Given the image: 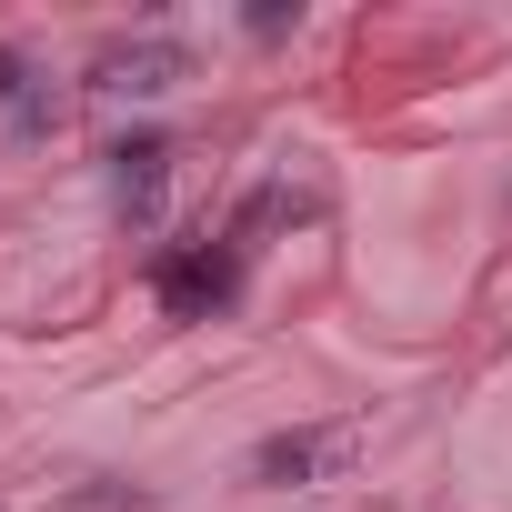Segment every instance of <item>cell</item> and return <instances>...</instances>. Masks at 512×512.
<instances>
[{
  "mask_svg": "<svg viewBox=\"0 0 512 512\" xmlns=\"http://www.w3.org/2000/svg\"><path fill=\"white\" fill-rule=\"evenodd\" d=\"M171 81H191V51H181V41H131V51H111V61L91 71V91H111V101H151V91H171Z\"/></svg>",
  "mask_w": 512,
  "mask_h": 512,
  "instance_id": "obj_3",
  "label": "cell"
},
{
  "mask_svg": "<svg viewBox=\"0 0 512 512\" xmlns=\"http://www.w3.org/2000/svg\"><path fill=\"white\" fill-rule=\"evenodd\" d=\"M332 452H342V432H322V422H292V432H272L262 452H251V482H262V492H292V482H312Z\"/></svg>",
  "mask_w": 512,
  "mask_h": 512,
  "instance_id": "obj_4",
  "label": "cell"
},
{
  "mask_svg": "<svg viewBox=\"0 0 512 512\" xmlns=\"http://www.w3.org/2000/svg\"><path fill=\"white\" fill-rule=\"evenodd\" d=\"M31 91H41V71H31V61H21V51H0V111H21V101H31Z\"/></svg>",
  "mask_w": 512,
  "mask_h": 512,
  "instance_id": "obj_6",
  "label": "cell"
},
{
  "mask_svg": "<svg viewBox=\"0 0 512 512\" xmlns=\"http://www.w3.org/2000/svg\"><path fill=\"white\" fill-rule=\"evenodd\" d=\"M241 31H251V41H282V31H302V0H251V11H241Z\"/></svg>",
  "mask_w": 512,
  "mask_h": 512,
  "instance_id": "obj_5",
  "label": "cell"
},
{
  "mask_svg": "<svg viewBox=\"0 0 512 512\" xmlns=\"http://www.w3.org/2000/svg\"><path fill=\"white\" fill-rule=\"evenodd\" d=\"M151 292H161V312H181V322H211V312L241 292V241H221V251H161Z\"/></svg>",
  "mask_w": 512,
  "mask_h": 512,
  "instance_id": "obj_1",
  "label": "cell"
},
{
  "mask_svg": "<svg viewBox=\"0 0 512 512\" xmlns=\"http://www.w3.org/2000/svg\"><path fill=\"white\" fill-rule=\"evenodd\" d=\"M101 171H111V201H121L131 221H151V211H161V181H171V141L141 121V131H121V141L101 151Z\"/></svg>",
  "mask_w": 512,
  "mask_h": 512,
  "instance_id": "obj_2",
  "label": "cell"
}]
</instances>
